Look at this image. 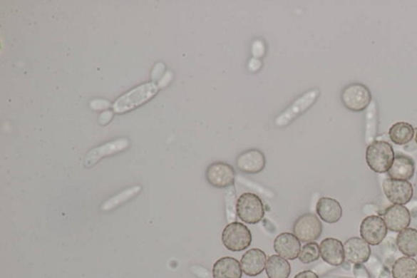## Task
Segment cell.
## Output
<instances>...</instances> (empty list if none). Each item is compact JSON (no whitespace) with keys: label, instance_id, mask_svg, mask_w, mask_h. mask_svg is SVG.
<instances>
[{"label":"cell","instance_id":"11","mask_svg":"<svg viewBox=\"0 0 417 278\" xmlns=\"http://www.w3.org/2000/svg\"><path fill=\"white\" fill-rule=\"evenodd\" d=\"M130 145L127 138H119L110 141L90 150L84 158V167L90 168L96 165L102 158L118 154L128 148Z\"/></svg>","mask_w":417,"mask_h":278},{"label":"cell","instance_id":"14","mask_svg":"<svg viewBox=\"0 0 417 278\" xmlns=\"http://www.w3.org/2000/svg\"><path fill=\"white\" fill-rule=\"evenodd\" d=\"M345 259L354 264L366 263L371 255V247L369 243L362 238L354 237L349 238L344 244Z\"/></svg>","mask_w":417,"mask_h":278},{"label":"cell","instance_id":"3","mask_svg":"<svg viewBox=\"0 0 417 278\" xmlns=\"http://www.w3.org/2000/svg\"><path fill=\"white\" fill-rule=\"evenodd\" d=\"M236 210L239 219L249 225L259 223L265 215L264 203L252 192H244L239 197Z\"/></svg>","mask_w":417,"mask_h":278},{"label":"cell","instance_id":"9","mask_svg":"<svg viewBox=\"0 0 417 278\" xmlns=\"http://www.w3.org/2000/svg\"><path fill=\"white\" fill-rule=\"evenodd\" d=\"M387 232L385 220L379 215H369L362 221L361 236L370 246L380 245L384 241Z\"/></svg>","mask_w":417,"mask_h":278},{"label":"cell","instance_id":"19","mask_svg":"<svg viewBox=\"0 0 417 278\" xmlns=\"http://www.w3.org/2000/svg\"><path fill=\"white\" fill-rule=\"evenodd\" d=\"M387 173L391 179L409 180L413 177L415 173V163L412 158L397 155Z\"/></svg>","mask_w":417,"mask_h":278},{"label":"cell","instance_id":"17","mask_svg":"<svg viewBox=\"0 0 417 278\" xmlns=\"http://www.w3.org/2000/svg\"><path fill=\"white\" fill-rule=\"evenodd\" d=\"M321 257L327 264L332 266H339L344 263V245L336 238H325L319 245Z\"/></svg>","mask_w":417,"mask_h":278},{"label":"cell","instance_id":"24","mask_svg":"<svg viewBox=\"0 0 417 278\" xmlns=\"http://www.w3.org/2000/svg\"><path fill=\"white\" fill-rule=\"evenodd\" d=\"M393 278H417V261L412 257L398 259L392 267Z\"/></svg>","mask_w":417,"mask_h":278},{"label":"cell","instance_id":"12","mask_svg":"<svg viewBox=\"0 0 417 278\" xmlns=\"http://www.w3.org/2000/svg\"><path fill=\"white\" fill-rule=\"evenodd\" d=\"M236 166L240 172L244 174H258L266 167V157L258 149L248 150L237 156Z\"/></svg>","mask_w":417,"mask_h":278},{"label":"cell","instance_id":"22","mask_svg":"<svg viewBox=\"0 0 417 278\" xmlns=\"http://www.w3.org/2000/svg\"><path fill=\"white\" fill-rule=\"evenodd\" d=\"M265 270L268 278H289L291 266L287 259L272 254L267 259Z\"/></svg>","mask_w":417,"mask_h":278},{"label":"cell","instance_id":"16","mask_svg":"<svg viewBox=\"0 0 417 278\" xmlns=\"http://www.w3.org/2000/svg\"><path fill=\"white\" fill-rule=\"evenodd\" d=\"M267 254L258 248L249 249L243 254L241 265L244 274L249 277H256L266 269Z\"/></svg>","mask_w":417,"mask_h":278},{"label":"cell","instance_id":"13","mask_svg":"<svg viewBox=\"0 0 417 278\" xmlns=\"http://www.w3.org/2000/svg\"><path fill=\"white\" fill-rule=\"evenodd\" d=\"M383 219L387 229L395 232L408 228L412 221L409 210L402 205H392L386 210Z\"/></svg>","mask_w":417,"mask_h":278},{"label":"cell","instance_id":"28","mask_svg":"<svg viewBox=\"0 0 417 278\" xmlns=\"http://www.w3.org/2000/svg\"><path fill=\"white\" fill-rule=\"evenodd\" d=\"M113 116V113L110 110H106L105 112H103L98 119L99 123L101 125L108 124L111 121Z\"/></svg>","mask_w":417,"mask_h":278},{"label":"cell","instance_id":"30","mask_svg":"<svg viewBox=\"0 0 417 278\" xmlns=\"http://www.w3.org/2000/svg\"><path fill=\"white\" fill-rule=\"evenodd\" d=\"M294 278H319L316 272L310 270H307L299 272Z\"/></svg>","mask_w":417,"mask_h":278},{"label":"cell","instance_id":"7","mask_svg":"<svg viewBox=\"0 0 417 278\" xmlns=\"http://www.w3.org/2000/svg\"><path fill=\"white\" fill-rule=\"evenodd\" d=\"M382 188L387 200L395 205L404 206L413 197V185L408 180L387 178L382 183Z\"/></svg>","mask_w":417,"mask_h":278},{"label":"cell","instance_id":"10","mask_svg":"<svg viewBox=\"0 0 417 278\" xmlns=\"http://www.w3.org/2000/svg\"><path fill=\"white\" fill-rule=\"evenodd\" d=\"M319 91L317 89H312L308 91L300 98L296 99L292 104H291L281 115H279L276 120L277 125L282 127L287 125L291 121L294 120L296 117H298L301 113L306 112L311 108L319 96Z\"/></svg>","mask_w":417,"mask_h":278},{"label":"cell","instance_id":"5","mask_svg":"<svg viewBox=\"0 0 417 278\" xmlns=\"http://www.w3.org/2000/svg\"><path fill=\"white\" fill-rule=\"evenodd\" d=\"M342 104L353 112H361L367 109L372 101V93L363 83H354L342 91L341 94Z\"/></svg>","mask_w":417,"mask_h":278},{"label":"cell","instance_id":"31","mask_svg":"<svg viewBox=\"0 0 417 278\" xmlns=\"http://www.w3.org/2000/svg\"><path fill=\"white\" fill-rule=\"evenodd\" d=\"M416 143L417 144V129L416 130Z\"/></svg>","mask_w":417,"mask_h":278},{"label":"cell","instance_id":"20","mask_svg":"<svg viewBox=\"0 0 417 278\" xmlns=\"http://www.w3.org/2000/svg\"><path fill=\"white\" fill-rule=\"evenodd\" d=\"M241 263L232 257H224L217 260L213 267L214 278H242Z\"/></svg>","mask_w":417,"mask_h":278},{"label":"cell","instance_id":"18","mask_svg":"<svg viewBox=\"0 0 417 278\" xmlns=\"http://www.w3.org/2000/svg\"><path fill=\"white\" fill-rule=\"evenodd\" d=\"M316 213L324 222L336 224L342 217V207L334 198L323 197L316 203Z\"/></svg>","mask_w":417,"mask_h":278},{"label":"cell","instance_id":"21","mask_svg":"<svg viewBox=\"0 0 417 278\" xmlns=\"http://www.w3.org/2000/svg\"><path fill=\"white\" fill-rule=\"evenodd\" d=\"M396 244L399 252L406 257H416L417 230L413 228H408L401 231L397 236Z\"/></svg>","mask_w":417,"mask_h":278},{"label":"cell","instance_id":"25","mask_svg":"<svg viewBox=\"0 0 417 278\" xmlns=\"http://www.w3.org/2000/svg\"><path fill=\"white\" fill-rule=\"evenodd\" d=\"M142 190L140 185H135L130 187V188L125 189L118 195L108 198L107 201L102 204L101 210L103 212H110L112 210L115 209L123 203L127 202L128 201L133 200L134 197L140 194Z\"/></svg>","mask_w":417,"mask_h":278},{"label":"cell","instance_id":"29","mask_svg":"<svg viewBox=\"0 0 417 278\" xmlns=\"http://www.w3.org/2000/svg\"><path fill=\"white\" fill-rule=\"evenodd\" d=\"M164 71V66L162 63H158L156 65L155 68H154L153 73H152V78L153 81H157V79L161 77V75Z\"/></svg>","mask_w":417,"mask_h":278},{"label":"cell","instance_id":"1","mask_svg":"<svg viewBox=\"0 0 417 278\" xmlns=\"http://www.w3.org/2000/svg\"><path fill=\"white\" fill-rule=\"evenodd\" d=\"M158 85L154 83L140 85V86L130 91L128 93L120 96L114 102L113 109L118 113L133 110L152 99L158 93Z\"/></svg>","mask_w":417,"mask_h":278},{"label":"cell","instance_id":"23","mask_svg":"<svg viewBox=\"0 0 417 278\" xmlns=\"http://www.w3.org/2000/svg\"><path fill=\"white\" fill-rule=\"evenodd\" d=\"M415 129L413 125L405 122H398L393 125L389 130V136L393 144L405 145L413 140Z\"/></svg>","mask_w":417,"mask_h":278},{"label":"cell","instance_id":"26","mask_svg":"<svg viewBox=\"0 0 417 278\" xmlns=\"http://www.w3.org/2000/svg\"><path fill=\"white\" fill-rule=\"evenodd\" d=\"M321 257L319 246L316 242H307L302 247L299 259L304 264L316 262Z\"/></svg>","mask_w":417,"mask_h":278},{"label":"cell","instance_id":"8","mask_svg":"<svg viewBox=\"0 0 417 278\" xmlns=\"http://www.w3.org/2000/svg\"><path fill=\"white\" fill-rule=\"evenodd\" d=\"M235 177V170L230 164L224 162L211 163L205 171V179L216 189H226L233 185Z\"/></svg>","mask_w":417,"mask_h":278},{"label":"cell","instance_id":"15","mask_svg":"<svg viewBox=\"0 0 417 278\" xmlns=\"http://www.w3.org/2000/svg\"><path fill=\"white\" fill-rule=\"evenodd\" d=\"M301 249L299 238L291 232H283L279 235L274 241V249L277 254L289 260L299 258Z\"/></svg>","mask_w":417,"mask_h":278},{"label":"cell","instance_id":"4","mask_svg":"<svg viewBox=\"0 0 417 278\" xmlns=\"http://www.w3.org/2000/svg\"><path fill=\"white\" fill-rule=\"evenodd\" d=\"M222 242L228 251L241 252L252 243V234L247 226L235 221L228 224L222 231Z\"/></svg>","mask_w":417,"mask_h":278},{"label":"cell","instance_id":"6","mask_svg":"<svg viewBox=\"0 0 417 278\" xmlns=\"http://www.w3.org/2000/svg\"><path fill=\"white\" fill-rule=\"evenodd\" d=\"M293 232L302 242H315L323 234V225L316 215L306 213L295 220Z\"/></svg>","mask_w":417,"mask_h":278},{"label":"cell","instance_id":"2","mask_svg":"<svg viewBox=\"0 0 417 278\" xmlns=\"http://www.w3.org/2000/svg\"><path fill=\"white\" fill-rule=\"evenodd\" d=\"M395 157L392 145L384 140L374 141L366 150L368 166L376 173L383 174L389 172Z\"/></svg>","mask_w":417,"mask_h":278},{"label":"cell","instance_id":"27","mask_svg":"<svg viewBox=\"0 0 417 278\" xmlns=\"http://www.w3.org/2000/svg\"><path fill=\"white\" fill-rule=\"evenodd\" d=\"M111 104L110 101L102 100V99H96L93 101H91L90 106L91 109L95 110H105L108 109V107H110Z\"/></svg>","mask_w":417,"mask_h":278}]
</instances>
